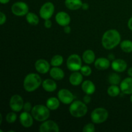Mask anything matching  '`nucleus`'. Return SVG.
<instances>
[{
	"mask_svg": "<svg viewBox=\"0 0 132 132\" xmlns=\"http://www.w3.org/2000/svg\"><path fill=\"white\" fill-rule=\"evenodd\" d=\"M128 27L129 29L132 31V17L129 19L128 22Z\"/></svg>",
	"mask_w": 132,
	"mask_h": 132,
	"instance_id": "4c0bfd02",
	"label": "nucleus"
},
{
	"mask_svg": "<svg viewBox=\"0 0 132 132\" xmlns=\"http://www.w3.org/2000/svg\"><path fill=\"white\" fill-rule=\"evenodd\" d=\"M64 32H65L66 34H70L71 32V28L70 27H69L68 25L67 26H65V27H64Z\"/></svg>",
	"mask_w": 132,
	"mask_h": 132,
	"instance_id": "e433bc0d",
	"label": "nucleus"
},
{
	"mask_svg": "<svg viewBox=\"0 0 132 132\" xmlns=\"http://www.w3.org/2000/svg\"><path fill=\"white\" fill-rule=\"evenodd\" d=\"M108 82L111 85H118L119 84L121 83V78L117 73H112L110 75L109 77H108Z\"/></svg>",
	"mask_w": 132,
	"mask_h": 132,
	"instance_id": "c85d7f7f",
	"label": "nucleus"
},
{
	"mask_svg": "<svg viewBox=\"0 0 132 132\" xmlns=\"http://www.w3.org/2000/svg\"><path fill=\"white\" fill-rule=\"evenodd\" d=\"M69 112L71 116L76 118L84 117L88 112V107L86 103L81 101H75L70 104Z\"/></svg>",
	"mask_w": 132,
	"mask_h": 132,
	"instance_id": "7ed1b4c3",
	"label": "nucleus"
},
{
	"mask_svg": "<svg viewBox=\"0 0 132 132\" xmlns=\"http://www.w3.org/2000/svg\"><path fill=\"white\" fill-rule=\"evenodd\" d=\"M0 117H1V120H0V125H1V122H2V114L1 113H0Z\"/></svg>",
	"mask_w": 132,
	"mask_h": 132,
	"instance_id": "37998d69",
	"label": "nucleus"
},
{
	"mask_svg": "<svg viewBox=\"0 0 132 132\" xmlns=\"http://www.w3.org/2000/svg\"><path fill=\"white\" fill-rule=\"evenodd\" d=\"M82 76L83 75L81 72H79L78 71L73 72L69 77V81L71 85H72L73 86H78V85H81L83 80Z\"/></svg>",
	"mask_w": 132,
	"mask_h": 132,
	"instance_id": "aec40b11",
	"label": "nucleus"
},
{
	"mask_svg": "<svg viewBox=\"0 0 132 132\" xmlns=\"http://www.w3.org/2000/svg\"><path fill=\"white\" fill-rule=\"evenodd\" d=\"M112 68L117 72H123L127 68V63L124 59H114L111 64Z\"/></svg>",
	"mask_w": 132,
	"mask_h": 132,
	"instance_id": "dca6fc26",
	"label": "nucleus"
},
{
	"mask_svg": "<svg viewBox=\"0 0 132 132\" xmlns=\"http://www.w3.org/2000/svg\"><path fill=\"white\" fill-rule=\"evenodd\" d=\"M64 4L69 10H76L82 7V2L81 0H65Z\"/></svg>",
	"mask_w": 132,
	"mask_h": 132,
	"instance_id": "4be33fe9",
	"label": "nucleus"
},
{
	"mask_svg": "<svg viewBox=\"0 0 132 132\" xmlns=\"http://www.w3.org/2000/svg\"><path fill=\"white\" fill-rule=\"evenodd\" d=\"M121 48L126 53H130L132 52V41L130 40H124L121 43Z\"/></svg>",
	"mask_w": 132,
	"mask_h": 132,
	"instance_id": "bb28decb",
	"label": "nucleus"
},
{
	"mask_svg": "<svg viewBox=\"0 0 132 132\" xmlns=\"http://www.w3.org/2000/svg\"><path fill=\"white\" fill-rule=\"evenodd\" d=\"M55 21L59 25L65 27L70 23V17L65 12H59L55 15Z\"/></svg>",
	"mask_w": 132,
	"mask_h": 132,
	"instance_id": "4468645a",
	"label": "nucleus"
},
{
	"mask_svg": "<svg viewBox=\"0 0 132 132\" xmlns=\"http://www.w3.org/2000/svg\"><path fill=\"white\" fill-rule=\"evenodd\" d=\"M58 99L64 104H71L73 101L74 96L70 91L65 88L61 89L57 94Z\"/></svg>",
	"mask_w": 132,
	"mask_h": 132,
	"instance_id": "9b49d317",
	"label": "nucleus"
},
{
	"mask_svg": "<svg viewBox=\"0 0 132 132\" xmlns=\"http://www.w3.org/2000/svg\"><path fill=\"white\" fill-rule=\"evenodd\" d=\"M108 59H112V60H114V55H112V54H110V55H109V57H108Z\"/></svg>",
	"mask_w": 132,
	"mask_h": 132,
	"instance_id": "79ce46f5",
	"label": "nucleus"
},
{
	"mask_svg": "<svg viewBox=\"0 0 132 132\" xmlns=\"http://www.w3.org/2000/svg\"><path fill=\"white\" fill-rule=\"evenodd\" d=\"M82 91L88 95H92L95 91V86L94 82L90 80H86L83 81L81 85Z\"/></svg>",
	"mask_w": 132,
	"mask_h": 132,
	"instance_id": "a211bd4d",
	"label": "nucleus"
},
{
	"mask_svg": "<svg viewBox=\"0 0 132 132\" xmlns=\"http://www.w3.org/2000/svg\"><path fill=\"white\" fill-rule=\"evenodd\" d=\"M130 101H131V103H132V94H131V97H130Z\"/></svg>",
	"mask_w": 132,
	"mask_h": 132,
	"instance_id": "c03bdc74",
	"label": "nucleus"
},
{
	"mask_svg": "<svg viewBox=\"0 0 132 132\" xmlns=\"http://www.w3.org/2000/svg\"><path fill=\"white\" fill-rule=\"evenodd\" d=\"M55 7L52 2H46L42 5L39 10V15L42 19H49L54 13Z\"/></svg>",
	"mask_w": 132,
	"mask_h": 132,
	"instance_id": "6e6552de",
	"label": "nucleus"
},
{
	"mask_svg": "<svg viewBox=\"0 0 132 132\" xmlns=\"http://www.w3.org/2000/svg\"><path fill=\"white\" fill-rule=\"evenodd\" d=\"M93 123H88L86 124L85 126H84L83 129H82V131L83 132H95V126Z\"/></svg>",
	"mask_w": 132,
	"mask_h": 132,
	"instance_id": "2f4dec72",
	"label": "nucleus"
},
{
	"mask_svg": "<svg viewBox=\"0 0 132 132\" xmlns=\"http://www.w3.org/2000/svg\"><path fill=\"white\" fill-rule=\"evenodd\" d=\"M12 12L17 16H24L28 13V6L26 3L18 1L14 3L11 8Z\"/></svg>",
	"mask_w": 132,
	"mask_h": 132,
	"instance_id": "0eeeda50",
	"label": "nucleus"
},
{
	"mask_svg": "<svg viewBox=\"0 0 132 132\" xmlns=\"http://www.w3.org/2000/svg\"><path fill=\"white\" fill-rule=\"evenodd\" d=\"M35 68L39 73L45 74L50 71V64L45 59H39L35 63Z\"/></svg>",
	"mask_w": 132,
	"mask_h": 132,
	"instance_id": "f8f14e48",
	"label": "nucleus"
},
{
	"mask_svg": "<svg viewBox=\"0 0 132 132\" xmlns=\"http://www.w3.org/2000/svg\"><path fill=\"white\" fill-rule=\"evenodd\" d=\"M82 60L86 64H92L95 61V53L92 50H86L82 54Z\"/></svg>",
	"mask_w": 132,
	"mask_h": 132,
	"instance_id": "5701e85b",
	"label": "nucleus"
},
{
	"mask_svg": "<svg viewBox=\"0 0 132 132\" xmlns=\"http://www.w3.org/2000/svg\"><path fill=\"white\" fill-rule=\"evenodd\" d=\"M33 107L32 106V104L30 102H27V103H24V106H23V110L25 112H30L32 111V109Z\"/></svg>",
	"mask_w": 132,
	"mask_h": 132,
	"instance_id": "473e14b6",
	"label": "nucleus"
},
{
	"mask_svg": "<svg viewBox=\"0 0 132 132\" xmlns=\"http://www.w3.org/2000/svg\"><path fill=\"white\" fill-rule=\"evenodd\" d=\"M80 71H81V73L83 76H86V77L87 76H90L92 74V68L88 65L82 66Z\"/></svg>",
	"mask_w": 132,
	"mask_h": 132,
	"instance_id": "7c9ffc66",
	"label": "nucleus"
},
{
	"mask_svg": "<svg viewBox=\"0 0 132 132\" xmlns=\"http://www.w3.org/2000/svg\"><path fill=\"white\" fill-rule=\"evenodd\" d=\"M41 77L35 73H28L24 77L23 81V87L28 92H32L37 90L42 83Z\"/></svg>",
	"mask_w": 132,
	"mask_h": 132,
	"instance_id": "f03ea898",
	"label": "nucleus"
},
{
	"mask_svg": "<svg viewBox=\"0 0 132 132\" xmlns=\"http://www.w3.org/2000/svg\"><path fill=\"white\" fill-rule=\"evenodd\" d=\"M120 88L123 94H132V77H129L122 80L120 83Z\"/></svg>",
	"mask_w": 132,
	"mask_h": 132,
	"instance_id": "2eb2a0df",
	"label": "nucleus"
},
{
	"mask_svg": "<svg viewBox=\"0 0 132 132\" xmlns=\"http://www.w3.org/2000/svg\"><path fill=\"white\" fill-rule=\"evenodd\" d=\"M44 25H45V27L46 28H50L52 27V21L49 19H46L45 20V23H44Z\"/></svg>",
	"mask_w": 132,
	"mask_h": 132,
	"instance_id": "f704fd0d",
	"label": "nucleus"
},
{
	"mask_svg": "<svg viewBox=\"0 0 132 132\" xmlns=\"http://www.w3.org/2000/svg\"><path fill=\"white\" fill-rule=\"evenodd\" d=\"M121 39V35L117 30H108L102 37V45L106 50H111L116 48L120 43Z\"/></svg>",
	"mask_w": 132,
	"mask_h": 132,
	"instance_id": "f257e3e1",
	"label": "nucleus"
},
{
	"mask_svg": "<svg viewBox=\"0 0 132 132\" xmlns=\"http://www.w3.org/2000/svg\"><path fill=\"white\" fill-rule=\"evenodd\" d=\"M40 132H59L60 131L57 124L52 120H46L39 126Z\"/></svg>",
	"mask_w": 132,
	"mask_h": 132,
	"instance_id": "9d476101",
	"label": "nucleus"
},
{
	"mask_svg": "<svg viewBox=\"0 0 132 132\" xmlns=\"http://www.w3.org/2000/svg\"><path fill=\"white\" fill-rule=\"evenodd\" d=\"M67 68L72 72H76L81 70L82 67V60L77 54H72L67 61Z\"/></svg>",
	"mask_w": 132,
	"mask_h": 132,
	"instance_id": "423d86ee",
	"label": "nucleus"
},
{
	"mask_svg": "<svg viewBox=\"0 0 132 132\" xmlns=\"http://www.w3.org/2000/svg\"><path fill=\"white\" fill-rule=\"evenodd\" d=\"M63 63V57L61 55H55L50 61V64L52 67H60Z\"/></svg>",
	"mask_w": 132,
	"mask_h": 132,
	"instance_id": "cd10ccee",
	"label": "nucleus"
},
{
	"mask_svg": "<svg viewBox=\"0 0 132 132\" xmlns=\"http://www.w3.org/2000/svg\"><path fill=\"white\" fill-rule=\"evenodd\" d=\"M34 117L32 115L30 114L29 112H25L24 111L22 112L19 116V121L20 123L21 124L22 126L24 128H28L31 127L33 125L34 123Z\"/></svg>",
	"mask_w": 132,
	"mask_h": 132,
	"instance_id": "ddd939ff",
	"label": "nucleus"
},
{
	"mask_svg": "<svg viewBox=\"0 0 132 132\" xmlns=\"http://www.w3.org/2000/svg\"><path fill=\"white\" fill-rule=\"evenodd\" d=\"M17 119V115L15 112H9L6 116V121L8 123L12 124Z\"/></svg>",
	"mask_w": 132,
	"mask_h": 132,
	"instance_id": "c756f323",
	"label": "nucleus"
},
{
	"mask_svg": "<svg viewBox=\"0 0 132 132\" xmlns=\"http://www.w3.org/2000/svg\"><path fill=\"white\" fill-rule=\"evenodd\" d=\"M50 76L53 79L60 81L64 77V72L58 67H54L50 70Z\"/></svg>",
	"mask_w": 132,
	"mask_h": 132,
	"instance_id": "6ab92c4d",
	"label": "nucleus"
},
{
	"mask_svg": "<svg viewBox=\"0 0 132 132\" xmlns=\"http://www.w3.org/2000/svg\"><path fill=\"white\" fill-rule=\"evenodd\" d=\"M108 112L103 108H97L92 111L91 113L92 122L94 124H101L105 122L108 118Z\"/></svg>",
	"mask_w": 132,
	"mask_h": 132,
	"instance_id": "39448f33",
	"label": "nucleus"
},
{
	"mask_svg": "<svg viewBox=\"0 0 132 132\" xmlns=\"http://www.w3.org/2000/svg\"><path fill=\"white\" fill-rule=\"evenodd\" d=\"M95 67L99 70H105L110 67L109 59L105 57H100L97 59L94 63Z\"/></svg>",
	"mask_w": 132,
	"mask_h": 132,
	"instance_id": "f3484780",
	"label": "nucleus"
},
{
	"mask_svg": "<svg viewBox=\"0 0 132 132\" xmlns=\"http://www.w3.org/2000/svg\"><path fill=\"white\" fill-rule=\"evenodd\" d=\"M26 19L30 24L36 26L39 23V19L38 16L34 12H28L26 15Z\"/></svg>",
	"mask_w": 132,
	"mask_h": 132,
	"instance_id": "393cba45",
	"label": "nucleus"
},
{
	"mask_svg": "<svg viewBox=\"0 0 132 132\" xmlns=\"http://www.w3.org/2000/svg\"><path fill=\"white\" fill-rule=\"evenodd\" d=\"M128 76H130V77H132V67H131V68H130L128 70Z\"/></svg>",
	"mask_w": 132,
	"mask_h": 132,
	"instance_id": "ea45409f",
	"label": "nucleus"
},
{
	"mask_svg": "<svg viewBox=\"0 0 132 132\" xmlns=\"http://www.w3.org/2000/svg\"><path fill=\"white\" fill-rule=\"evenodd\" d=\"M6 15H5V14H4L3 12H0V24H1V25H3V24L6 22Z\"/></svg>",
	"mask_w": 132,
	"mask_h": 132,
	"instance_id": "72a5a7b5",
	"label": "nucleus"
},
{
	"mask_svg": "<svg viewBox=\"0 0 132 132\" xmlns=\"http://www.w3.org/2000/svg\"><path fill=\"white\" fill-rule=\"evenodd\" d=\"M82 9H83L84 10H86L88 9L89 8V5L88 4L86 3H82Z\"/></svg>",
	"mask_w": 132,
	"mask_h": 132,
	"instance_id": "58836bf2",
	"label": "nucleus"
},
{
	"mask_svg": "<svg viewBox=\"0 0 132 132\" xmlns=\"http://www.w3.org/2000/svg\"><path fill=\"white\" fill-rule=\"evenodd\" d=\"M34 119L39 122H43L50 117V109L46 106L37 104L32 108L31 111Z\"/></svg>",
	"mask_w": 132,
	"mask_h": 132,
	"instance_id": "20e7f679",
	"label": "nucleus"
},
{
	"mask_svg": "<svg viewBox=\"0 0 132 132\" xmlns=\"http://www.w3.org/2000/svg\"><path fill=\"white\" fill-rule=\"evenodd\" d=\"M46 106L50 110H55L60 106V101L58 98L54 97H50L46 101Z\"/></svg>",
	"mask_w": 132,
	"mask_h": 132,
	"instance_id": "b1692460",
	"label": "nucleus"
},
{
	"mask_svg": "<svg viewBox=\"0 0 132 132\" xmlns=\"http://www.w3.org/2000/svg\"><path fill=\"white\" fill-rule=\"evenodd\" d=\"M9 106L12 110L14 112H20L22 109H23V106H24L23 98L21 97V96L17 94L12 95L10 99Z\"/></svg>",
	"mask_w": 132,
	"mask_h": 132,
	"instance_id": "1a4fd4ad",
	"label": "nucleus"
},
{
	"mask_svg": "<svg viewBox=\"0 0 132 132\" xmlns=\"http://www.w3.org/2000/svg\"><path fill=\"white\" fill-rule=\"evenodd\" d=\"M90 101H91V97L90 96V95L86 94L83 97V102L86 104H88L90 103Z\"/></svg>",
	"mask_w": 132,
	"mask_h": 132,
	"instance_id": "c9c22d12",
	"label": "nucleus"
},
{
	"mask_svg": "<svg viewBox=\"0 0 132 132\" xmlns=\"http://www.w3.org/2000/svg\"><path fill=\"white\" fill-rule=\"evenodd\" d=\"M10 1V0H0L1 4H6Z\"/></svg>",
	"mask_w": 132,
	"mask_h": 132,
	"instance_id": "a19ab883",
	"label": "nucleus"
},
{
	"mask_svg": "<svg viewBox=\"0 0 132 132\" xmlns=\"http://www.w3.org/2000/svg\"><path fill=\"white\" fill-rule=\"evenodd\" d=\"M121 91V88H119L117 85H112L108 87V90H107V93L112 97H116L119 95Z\"/></svg>",
	"mask_w": 132,
	"mask_h": 132,
	"instance_id": "a878e982",
	"label": "nucleus"
},
{
	"mask_svg": "<svg viewBox=\"0 0 132 132\" xmlns=\"http://www.w3.org/2000/svg\"><path fill=\"white\" fill-rule=\"evenodd\" d=\"M42 86L46 92H53L55 91L57 87V85L55 81H54L53 79H47L43 81Z\"/></svg>",
	"mask_w": 132,
	"mask_h": 132,
	"instance_id": "412c9836",
	"label": "nucleus"
}]
</instances>
